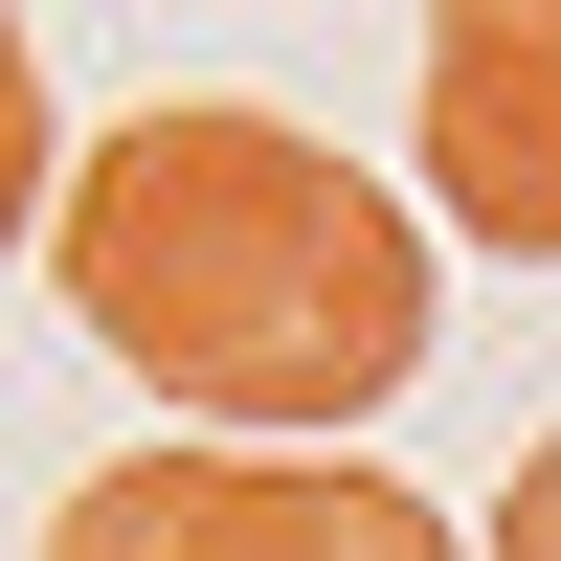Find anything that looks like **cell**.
I'll return each instance as SVG.
<instances>
[{
  "mask_svg": "<svg viewBox=\"0 0 561 561\" xmlns=\"http://www.w3.org/2000/svg\"><path fill=\"white\" fill-rule=\"evenodd\" d=\"M45 270L225 449H337L359 404L427 382V225H404V180H359L293 113H225V90H158V113L90 135L68 203H45Z\"/></svg>",
  "mask_w": 561,
  "mask_h": 561,
  "instance_id": "1",
  "label": "cell"
},
{
  "mask_svg": "<svg viewBox=\"0 0 561 561\" xmlns=\"http://www.w3.org/2000/svg\"><path fill=\"white\" fill-rule=\"evenodd\" d=\"M45 561H472L404 472L359 449H225V427H158L113 472L45 494Z\"/></svg>",
  "mask_w": 561,
  "mask_h": 561,
  "instance_id": "2",
  "label": "cell"
},
{
  "mask_svg": "<svg viewBox=\"0 0 561 561\" xmlns=\"http://www.w3.org/2000/svg\"><path fill=\"white\" fill-rule=\"evenodd\" d=\"M427 203L561 270V0H427Z\"/></svg>",
  "mask_w": 561,
  "mask_h": 561,
  "instance_id": "3",
  "label": "cell"
},
{
  "mask_svg": "<svg viewBox=\"0 0 561 561\" xmlns=\"http://www.w3.org/2000/svg\"><path fill=\"white\" fill-rule=\"evenodd\" d=\"M45 225V45H23V0H0V248Z\"/></svg>",
  "mask_w": 561,
  "mask_h": 561,
  "instance_id": "4",
  "label": "cell"
},
{
  "mask_svg": "<svg viewBox=\"0 0 561 561\" xmlns=\"http://www.w3.org/2000/svg\"><path fill=\"white\" fill-rule=\"evenodd\" d=\"M472 561H561V427L517 449V494H494V539H472Z\"/></svg>",
  "mask_w": 561,
  "mask_h": 561,
  "instance_id": "5",
  "label": "cell"
}]
</instances>
